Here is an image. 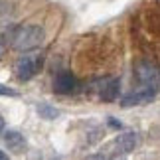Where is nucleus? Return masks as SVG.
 <instances>
[{
    "label": "nucleus",
    "mask_w": 160,
    "mask_h": 160,
    "mask_svg": "<svg viewBox=\"0 0 160 160\" xmlns=\"http://www.w3.org/2000/svg\"><path fill=\"white\" fill-rule=\"evenodd\" d=\"M44 28L36 26V24H24V26L14 28V32L10 34L12 48L18 52H30L42 46L44 42Z\"/></svg>",
    "instance_id": "nucleus-1"
},
{
    "label": "nucleus",
    "mask_w": 160,
    "mask_h": 160,
    "mask_svg": "<svg viewBox=\"0 0 160 160\" xmlns=\"http://www.w3.org/2000/svg\"><path fill=\"white\" fill-rule=\"evenodd\" d=\"M134 75L140 83L144 85V87L148 89H156L158 83H160V71L156 69L154 63H150V61H138L137 65H134Z\"/></svg>",
    "instance_id": "nucleus-2"
},
{
    "label": "nucleus",
    "mask_w": 160,
    "mask_h": 160,
    "mask_svg": "<svg viewBox=\"0 0 160 160\" xmlns=\"http://www.w3.org/2000/svg\"><path fill=\"white\" fill-rule=\"evenodd\" d=\"M40 65H42L40 58H36V55H22L14 65L16 77L20 79V81H28V79H32L36 75V71H38Z\"/></svg>",
    "instance_id": "nucleus-3"
},
{
    "label": "nucleus",
    "mask_w": 160,
    "mask_h": 160,
    "mask_svg": "<svg viewBox=\"0 0 160 160\" xmlns=\"http://www.w3.org/2000/svg\"><path fill=\"white\" fill-rule=\"evenodd\" d=\"M154 97H156V89H148V87H144V89L137 91V93H131V95L122 97V103H121V105H122V107L144 105V103H150L152 99H154Z\"/></svg>",
    "instance_id": "nucleus-4"
},
{
    "label": "nucleus",
    "mask_w": 160,
    "mask_h": 160,
    "mask_svg": "<svg viewBox=\"0 0 160 160\" xmlns=\"http://www.w3.org/2000/svg\"><path fill=\"white\" fill-rule=\"evenodd\" d=\"M75 77H73L71 71H59L55 75V81H53V89L61 95H67V93H73L75 91Z\"/></svg>",
    "instance_id": "nucleus-5"
},
{
    "label": "nucleus",
    "mask_w": 160,
    "mask_h": 160,
    "mask_svg": "<svg viewBox=\"0 0 160 160\" xmlns=\"http://www.w3.org/2000/svg\"><path fill=\"white\" fill-rule=\"evenodd\" d=\"M137 142H138V137H137V132H132V131L119 134V137H117V140H115L117 148H119V150L122 152V154H127V152L134 150V146H137Z\"/></svg>",
    "instance_id": "nucleus-6"
},
{
    "label": "nucleus",
    "mask_w": 160,
    "mask_h": 160,
    "mask_svg": "<svg viewBox=\"0 0 160 160\" xmlns=\"http://www.w3.org/2000/svg\"><path fill=\"white\" fill-rule=\"evenodd\" d=\"M4 142L12 152H24V148H26V138H24L18 131H8L6 132L4 134Z\"/></svg>",
    "instance_id": "nucleus-7"
},
{
    "label": "nucleus",
    "mask_w": 160,
    "mask_h": 160,
    "mask_svg": "<svg viewBox=\"0 0 160 160\" xmlns=\"http://www.w3.org/2000/svg\"><path fill=\"white\" fill-rule=\"evenodd\" d=\"M119 89H121L119 79H109L101 87V99L103 101H115L117 97H119Z\"/></svg>",
    "instance_id": "nucleus-8"
},
{
    "label": "nucleus",
    "mask_w": 160,
    "mask_h": 160,
    "mask_svg": "<svg viewBox=\"0 0 160 160\" xmlns=\"http://www.w3.org/2000/svg\"><path fill=\"white\" fill-rule=\"evenodd\" d=\"M36 111H38V115L42 117V119H46V121H53V119L59 117V111L55 107H52V105H48V103H38Z\"/></svg>",
    "instance_id": "nucleus-9"
},
{
    "label": "nucleus",
    "mask_w": 160,
    "mask_h": 160,
    "mask_svg": "<svg viewBox=\"0 0 160 160\" xmlns=\"http://www.w3.org/2000/svg\"><path fill=\"white\" fill-rule=\"evenodd\" d=\"M0 95L2 97H18V91H14V89H10V87H6V85L0 83Z\"/></svg>",
    "instance_id": "nucleus-10"
},
{
    "label": "nucleus",
    "mask_w": 160,
    "mask_h": 160,
    "mask_svg": "<svg viewBox=\"0 0 160 160\" xmlns=\"http://www.w3.org/2000/svg\"><path fill=\"white\" fill-rule=\"evenodd\" d=\"M4 52H6V38H4V36H0V58L4 55Z\"/></svg>",
    "instance_id": "nucleus-11"
},
{
    "label": "nucleus",
    "mask_w": 160,
    "mask_h": 160,
    "mask_svg": "<svg viewBox=\"0 0 160 160\" xmlns=\"http://www.w3.org/2000/svg\"><path fill=\"white\" fill-rule=\"evenodd\" d=\"M109 125L113 127V128H121V122L117 121V119H113V117H109Z\"/></svg>",
    "instance_id": "nucleus-12"
},
{
    "label": "nucleus",
    "mask_w": 160,
    "mask_h": 160,
    "mask_svg": "<svg viewBox=\"0 0 160 160\" xmlns=\"http://www.w3.org/2000/svg\"><path fill=\"white\" fill-rule=\"evenodd\" d=\"M87 160H107L105 156H101V154H93V156H89Z\"/></svg>",
    "instance_id": "nucleus-13"
},
{
    "label": "nucleus",
    "mask_w": 160,
    "mask_h": 160,
    "mask_svg": "<svg viewBox=\"0 0 160 160\" xmlns=\"http://www.w3.org/2000/svg\"><path fill=\"white\" fill-rule=\"evenodd\" d=\"M0 160H10V158H8V154H6L4 150H0Z\"/></svg>",
    "instance_id": "nucleus-14"
},
{
    "label": "nucleus",
    "mask_w": 160,
    "mask_h": 160,
    "mask_svg": "<svg viewBox=\"0 0 160 160\" xmlns=\"http://www.w3.org/2000/svg\"><path fill=\"white\" fill-rule=\"evenodd\" d=\"M111 160H125V154H115Z\"/></svg>",
    "instance_id": "nucleus-15"
},
{
    "label": "nucleus",
    "mask_w": 160,
    "mask_h": 160,
    "mask_svg": "<svg viewBox=\"0 0 160 160\" xmlns=\"http://www.w3.org/2000/svg\"><path fill=\"white\" fill-rule=\"evenodd\" d=\"M2 128H4V117L0 115V131H2Z\"/></svg>",
    "instance_id": "nucleus-16"
}]
</instances>
